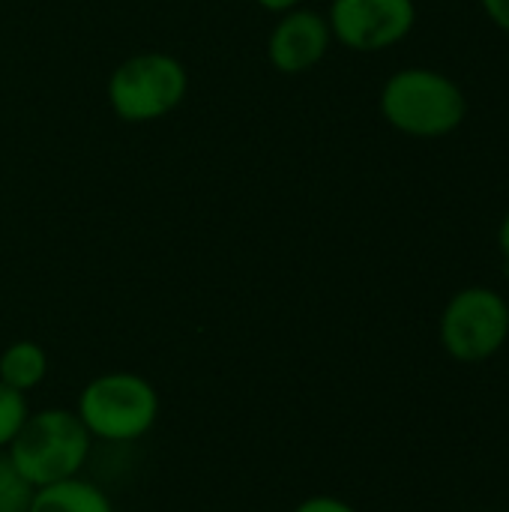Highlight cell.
<instances>
[{
  "label": "cell",
  "instance_id": "9",
  "mask_svg": "<svg viewBox=\"0 0 509 512\" xmlns=\"http://www.w3.org/2000/svg\"><path fill=\"white\" fill-rule=\"evenodd\" d=\"M48 378V354L33 339H18L3 348L0 354V381L18 393L36 390Z\"/></svg>",
  "mask_w": 509,
  "mask_h": 512
},
{
  "label": "cell",
  "instance_id": "4",
  "mask_svg": "<svg viewBox=\"0 0 509 512\" xmlns=\"http://www.w3.org/2000/svg\"><path fill=\"white\" fill-rule=\"evenodd\" d=\"M105 93L117 120L132 126L156 123L183 105L189 72L168 51H138L111 69Z\"/></svg>",
  "mask_w": 509,
  "mask_h": 512
},
{
  "label": "cell",
  "instance_id": "14",
  "mask_svg": "<svg viewBox=\"0 0 509 512\" xmlns=\"http://www.w3.org/2000/svg\"><path fill=\"white\" fill-rule=\"evenodd\" d=\"M264 12H273V15H282V12H288V9H297L303 0H255Z\"/></svg>",
  "mask_w": 509,
  "mask_h": 512
},
{
  "label": "cell",
  "instance_id": "6",
  "mask_svg": "<svg viewBox=\"0 0 509 512\" xmlns=\"http://www.w3.org/2000/svg\"><path fill=\"white\" fill-rule=\"evenodd\" d=\"M333 42L357 54H378L405 42L417 24L414 0H333L327 9Z\"/></svg>",
  "mask_w": 509,
  "mask_h": 512
},
{
  "label": "cell",
  "instance_id": "3",
  "mask_svg": "<svg viewBox=\"0 0 509 512\" xmlns=\"http://www.w3.org/2000/svg\"><path fill=\"white\" fill-rule=\"evenodd\" d=\"M159 393L138 372H102L90 378L75 402V414L102 444H135L147 438L159 420Z\"/></svg>",
  "mask_w": 509,
  "mask_h": 512
},
{
  "label": "cell",
  "instance_id": "2",
  "mask_svg": "<svg viewBox=\"0 0 509 512\" xmlns=\"http://www.w3.org/2000/svg\"><path fill=\"white\" fill-rule=\"evenodd\" d=\"M90 450L93 438L78 414L69 408L30 411L18 435L6 447L12 465L33 489L81 477Z\"/></svg>",
  "mask_w": 509,
  "mask_h": 512
},
{
  "label": "cell",
  "instance_id": "5",
  "mask_svg": "<svg viewBox=\"0 0 509 512\" xmlns=\"http://www.w3.org/2000/svg\"><path fill=\"white\" fill-rule=\"evenodd\" d=\"M507 336V300L486 285L459 291L441 315V345L459 363H483L495 357Z\"/></svg>",
  "mask_w": 509,
  "mask_h": 512
},
{
  "label": "cell",
  "instance_id": "8",
  "mask_svg": "<svg viewBox=\"0 0 509 512\" xmlns=\"http://www.w3.org/2000/svg\"><path fill=\"white\" fill-rule=\"evenodd\" d=\"M27 512H117L108 492L87 477L60 480L33 492Z\"/></svg>",
  "mask_w": 509,
  "mask_h": 512
},
{
  "label": "cell",
  "instance_id": "13",
  "mask_svg": "<svg viewBox=\"0 0 509 512\" xmlns=\"http://www.w3.org/2000/svg\"><path fill=\"white\" fill-rule=\"evenodd\" d=\"M480 6L498 30L509 33V0H480Z\"/></svg>",
  "mask_w": 509,
  "mask_h": 512
},
{
  "label": "cell",
  "instance_id": "10",
  "mask_svg": "<svg viewBox=\"0 0 509 512\" xmlns=\"http://www.w3.org/2000/svg\"><path fill=\"white\" fill-rule=\"evenodd\" d=\"M33 486L12 465L9 453L0 450V512H27L33 501Z\"/></svg>",
  "mask_w": 509,
  "mask_h": 512
},
{
  "label": "cell",
  "instance_id": "7",
  "mask_svg": "<svg viewBox=\"0 0 509 512\" xmlns=\"http://www.w3.org/2000/svg\"><path fill=\"white\" fill-rule=\"evenodd\" d=\"M333 45L327 15L297 6L276 18L267 36V60L282 75H303L315 69Z\"/></svg>",
  "mask_w": 509,
  "mask_h": 512
},
{
  "label": "cell",
  "instance_id": "12",
  "mask_svg": "<svg viewBox=\"0 0 509 512\" xmlns=\"http://www.w3.org/2000/svg\"><path fill=\"white\" fill-rule=\"evenodd\" d=\"M291 512H357L348 501L333 498V495H312L306 501H300Z\"/></svg>",
  "mask_w": 509,
  "mask_h": 512
},
{
  "label": "cell",
  "instance_id": "1",
  "mask_svg": "<svg viewBox=\"0 0 509 512\" xmlns=\"http://www.w3.org/2000/svg\"><path fill=\"white\" fill-rule=\"evenodd\" d=\"M387 126L408 138L453 135L468 117V96L456 78L432 66H405L393 72L378 96Z\"/></svg>",
  "mask_w": 509,
  "mask_h": 512
},
{
  "label": "cell",
  "instance_id": "11",
  "mask_svg": "<svg viewBox=\"0 0 509 512\" xmlns=\"http://www.w3.org/2000/svg\"><path fill=\"white\" fill-rule=\"evenodd\" d=\"M27 414H30L27 396L0 381V450H6L12 444V438L24 426Z\"/></svg>",
  "mask_w": 509,
  "mask_h": 512
},
{
  "label": "cell",
  "instance_id": "15",
  "mask_svg": "<svg viewBox=\"0 0 509 512\" xmlns=\"http://www.w3.org/2000/svg\"><path fill=\"white\" fill-rule=\"evenodd\" d=\"M498 246H501L504 258L509 261V210H507V216L501 219V228H498Z\"/></svg>",
  "mask_w": 509,
  "mask_h": 512
}]
</instances>
